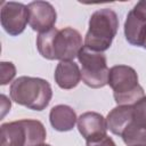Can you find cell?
Masks as SVG:
<instances>
[{
  "label": "cell",
  "instance_id": "1",
  "mask_svg": "<svg viewBox=\"0 0 146 146\" xmlns=\"http://www.w3.org/2000/svg\"><path fill=\"white\" fill-rule=\"evenodd\" d=\"M82 36L73 27L57 30L52 27L36 36V48L39 54L47 59H58L60 62L73 60L82 49Z\"/></svg>",
  "mask_w": 146,
  "mask_h": 146
},
{
  "label": "cell",
  "instance_id": "2",
  "mask_svg": "<svg viewBox=\"0 0 146 146\" xmlns=\"http://www.w3.org/2000/svg\"><path fill=\"white\" fill-rule=\"evenodd\" d=\"M9 92L16 104L34 111H43L52 97V90L47 80L25 75L14 80Z\"/></svg>",
  "mask_w": 146,
  "mask_h": 146
},
{
  "label": "cell",
  "instance_id": "3",
  "mask_svg": "<svg viewBox=\"0 0 146 146\" xmlns=\"http://www.w3.org/2000/svg\"><path fill=\"white\" fill-rule=\"evenodd\" d=\"M119 29V18L114 10L103 8L96 10L89 19V29L84 38V47L95 51L107 50Z\"/></svg>",
  "mask_w": 146,
  "mask_h": 146
},
{
  "label": "cell",
  "instance_id": "4",
  "mask_svg": "<svg viewBox=\"0 0 146 146\" xmlns=\"http://www.w3.org/2000/svg\"><path fill=\"white\" fill-rule=\"evenodd\" d=\"M46 137V128L38 120L23 119L3 123L0 128V146H38Z\"/></svg>",
  "mask_w": 146,
  "mask_h": 146
},
{
  "label": "cell",
  "instance_id": "5",
  "mask_svg": "<svg viewBox=\"0 0 146 146\" xmlns=\"http://www.w3.org/2000/svg\"><path fill=\"white\" fill-rule=\"evenodd\" d=\"M107 84L113 90V96L117 105H133L145 92L138 83L137 72L128 65H115L110 68Z\"/></svg>",
  "mask_w": 146,
  "mask_h": 146
},
{
  "label": "cell",
  "instance_id": "6",
  "mask_svg": "<svg viewBox=\"0 0 146 146\" xmlns=\"http://www.w3.org/2000/svg\"><path fill=\"white\" fill-rule=\"evenodd\" d=\"M81 64V79L90 88H103L108 82L110 68L107 67L106 56L100 51L82 47L78 55Z\"/></svg>",
  "mask_w": 146,
  "mask_h": 146
},
{
  "label": "cell",
  "instance_id": "7",
  "mask_svg": "<svg viewBox=\"0 0 146 146\" xmlns=\"http://www.w3.org/2000/svg\"><path fill=\"white\" fill-rule=\"evenodd\" d=\"M0 21L1 26L9 35L16 36L23 33L29 23L27 6L15 1L2 2Z\"/></svg>",
  "mask_w": 146,
  "mask_h": 146
},
{
  "label": "cell",
  "instance_id": "8",
  "mask_svg": "<svg viewBox=\"0 0 146 146\" xmlns=\"http://www.w3.org/2000/svg\"><path fill=\"white\" fill-rule=\"evenodd\" d=\"M29 24L33 31L39 33L55 27L57 13L54 6L47 1H33L27 5Z\"/></svg>",
  "mask_w": 146,
  "mask_h": 146
},
{
  "label": "cell",
  "instance_id": "9",
  "mask_svg": "<svg viewBox=\"0 0 146 146\" xmlns=\"http://www.w3.org/2000/svg\"><path fill=\"white\" fill-rule=\"evenodd\" d=\"M79 132L86 140H92L103 137L107 131L106 119L97 112H86L78 117Z\"/></svg>",
  "mask_w": 146,
  "mask_h": 146
},
{
  "label": "cell",
  "instance_id": "10",
  "mask_svg": "<svg viewBox=\"0 0 146 146\" xmlns=\"http://www.w3.org/2000/svg\"><path fill=\"white\" fill-rule=\"evenodd\" d=\"M55 82L62 89H73L81 80V70L73 60L59 62L55 70Z\"/></svg>",
  "mask_w": 146,
  "mask_h": 146
},
{
  "label": "cell",
  "instance_id": "11",
  "mask_svg": "<svg viewBox=\"0 0 146 146\" xmlns=\"http://www.w3.org/2000/svg\"><path fill=\"white\" fill-rule=\"evenodd\" d=\"M49 121L51 127L60 132L70 131L74 128L78 122V116L75 111L67 105H56L50 110Z\"/></svg>",
  "mask_w": 146,
  "mask_h": 146
},
{
  "label": "cell",
  "instance_id": "12",
  "mask_svg": "<svg viewBox=\"0 0 146 146\" xmlns=\"http://www.w3.org/2000/svg\"><path fill=\"white\" fill-rule=\"evenodd\" d=\"M133 119L132 105H119L114 107L106 116L107 129L116 136H121L124 129Z\"/></svg>",
  "mask_w": 146,
  "mask_h": 146
},
{
  "label": "cell",
  "instance_id": "13",
  "mask_svg": "<svg viewBox=\"0 0 146 146\" xmlns=\"http://www.w3.org/2000/svg\"><path fill=\"white\" fill-rule=\"evenodd\" d=\"M124 35L127 41L136 47H143L146 39V22L131 9L124 22Z\"/></svg>",
  "mask_w": 146,
  "mask_h": 146
},
{
  "label": "cell",
  "instance_id": "14",
  "mask_svg": "<svg viewBox=\"0 0 146 146\" xmlns=\"http://www.w3.org/2000/svg\"><path fill=\"white\" fill-rule=\"evenodd\" d=\"M121 137L127 146H146V127L138 125L131 121Z\"/></svg>",
  "mask_w": 146,
  "mask_h": 146
},
{
  "label": "cell",
  "instance_id": "15",
  "mask_svg": "<svg viewBox=\"0 0 146 146\" xmlns=\"http://www.w3.org/2000/svg\"><path fill=\"white\" fill-rule=\"evenodd\" d=\"M133 119L132 121L141 127H146V97H143L136 104L132 105Z\"/></svg>",
  "mask_w": 146,
  "mask_h": 146
},
{
  "label": "cell",
  "instance_id": "16",
  "mask_svg": "<svg viewBox=\"0 0 146 146\" xmlns=\"http://www.w3.org/2000/svg\"><path fill=\"white\" fill-rule=\"evenodd\" d=\"M16 75V67L11 62L0 63V84H8Z\"/></svg>",
  "mask_w": 146,
  "mask_h": 146
},
{
  "label": "cell",
  "instance_id": "17",
  "mask_svg": "<svg viewBox=\"0 0 146 146\" xmlns=\"http://www.w3.org/2000/svg\"><path fill=\"white\" fill-rule=\"evenodd\" d=\"M86 146H116V145L111 137L105 135L103 137H99L92 140H87Z\"/></svg>",
  "mask_w": 146,
  "mask_h": 146
},
{
  "label": "cell",
  "instance_id": "18",
  "mask_svg": "<svg viewBox=\"0 0 146 146\" xmlns=\"http://www.w3.org/2000/svg\"><path fill=\"white\" fill-rule=\"evenodd\" d=\"M133 13L146 22V1H139L132 8Z\"/></svg>",
  "mask_w": 146,
  "mask_h": 146
},
{
  "label": "cell",
  "instance_id": "19",
  "mask_svg": "<svg viewBox=\"0 0 146 146\" xmlns=\"http://www.w3.org/2000/svg\"><path fill=\"white\" fill-rule=\"evenodd\" d=\"M0 98H1V110H2L1 116H5V114H6L8 111H10L11 103H10V100H8V98H7L5 95H1Z\"/></svg>",
  "mask_w": 146,
  "mask_h": 146
},
{
  "label": "cell",
  "instance_id": "20",
  "mask_svg": "<svg viewBox=\"0 0 146 146\" xmlns=\"http://www.w3.org/2000/svg\"><path fill=\"white\" fill-rule=\"evenodd\" d=\"M38 146H50V145H48V144H40V145H38Z\"/></svg>",
  "mask_w": 146,
  "mask_h": 146
},
{
  "label": "cell",
  "instance_id": "21",
  "mask_svg": "<svg viewBox=\"0 0 146 146\" xmlns=\"http://www.w3.org/2000/svg\"><path fill=\"white\" fill-rule=\"evenodd\" d=\"M143 47L146 49V39H145V42H144V44H143Z\"/></svg>",
  "mask_w": 146,
  "mask_h": 146
}]
</instances>
